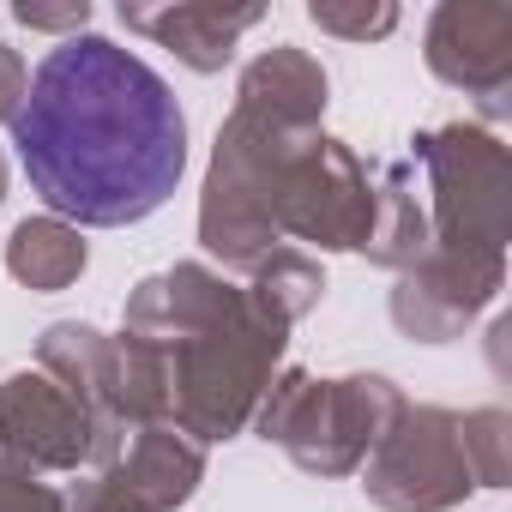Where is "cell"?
I'll use <instances>...</instances> for the list:
<instances>
[{
    "label": "cell",
    "mask_w": 512,
    "mask_h": 512,
    "mask_svg": "<svg viewBox=\"0 0 512 512\" xmlns=\"http://www.w3.org/2000/svg\"><path fill=\"white\" fill-rule=\"evenodd\" d=\"M13 151L37 199L73 223L121 229L151 217L187 169L175 91L109 37H73L43 55L19 109Z\"/></svg>",
    "instance_id": "6da1fadb"
}]
</instances>
